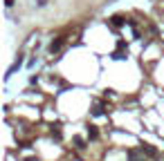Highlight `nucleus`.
<instances>
[{
	"mask_svg": "<svg viewBox=\"0 0 164 161\" xmlns=\"http://www.w3.org/2000/svg\"><path fill=\"white\" fill-rule=\"evenodd\" d=\"M72 141H74V148H77V150H83V148H86V141H83L81 136H74Z\"/></svg>",
	"mask_w": 164,
	"mask_h": 161,
	"instance_id": "20e7f679",
	"label": "nucleus"
},
{
	"mask_svg": "<svg viewBox=\"0 0 164 161\" xmlns=\"http://www.w3.org/2000/svg\"><path fill=\"white\" fill-rule=\"evenodd\" d=\"M61 45H63V38H59V40H54V43H52V45H50V51H52V54H54V51H59V49H61Z\"/></svg>",
	"mask_w": 164,
	"mask_h": 161,
	"instance_id": "7ed1b4c3",
	"label": "nucleus"
},
{
	"mask_svg": "<svg viewBox=\"0 0 164 161\" xmlns=\"http://www.w3.org/2000/svg\"><path fill=\"white\" fill-rule=\"evenodd\" d=\"M52 136H54V139H61V125L59 123L52 125Z\"/></svg>",
	"mask_w": 164,
	"mask_h": 161,
	"instance_id": "0eeeda50",
	"label": "nucleus"
},
{
	"mask_svg": "<svg viewBox=\"0 0 164 161\" xmlns=\"http://www.w3.org/2000/svg\"><path fill=\"white\" fill-rule=\"evenodd\" d=\"M128 159H131V161H142V159L137 157V152H135V150H128Z\"/></svg>",
	"mask_w": 164,
	"mask_h": 161,
	"instance_id": "6e6552de",
	"label": "nucleus"
},
{
	"mask_svg": "<svg viewBox=\"0 0 164 161\" xmlns=\"http://www.w3.org/2000/svg\"><path fill=\"white\" fill-rule=\"evenodd\" d=\"M142 152L149 154V157H157V150H155L153 146H142Z\"/></svg>",
	"mask_w": 164,
	"mask_h": 161,
	"instance_id": "f257e3e1",
	"label": "nucleus"
},
{
	"mask_svg": "<svg viewBox=\"0 0 164 161\" xmlns=\"http://www.w3.org/2000/svg\"><path fill=\"white\" fill-rule=\"evenodd\" d=\"M88 136H90V139H97V136H99V132H97L94 125H88Z\"/></svg>",
	"mask_w": 164,
	"mask_h": 161,
	"instance_id": "423d86ee",
	"label": "nucleus"
},
{
	"mask_svg": "<svg viewBox=\"0 0 164 161\" xmlns=\"http://www.w3.org/2000/svg\"><path fill=\"white\" fill-rule=\"evenodd\" d=\"M92 114L94 117H101V114H104V103H94L92 105Z\"/></svg>",
	"mask_w": 164,
	"mask_h": 161,
	"instance_id": "f03ea898",
	"label": "nucleus"
},
{
	"mask_svg": "<svg viewBox=\"0 0 164 161\" xmlns=\"http://www.w3.org/2000/svg\"><path fill=\"white\" fill-rule=\"evenodd\" d=\"M110 20H112V27H121V25H124V22H126V20H124V18H121V16H112V18H110Z\"/></svg>",
	"mask_w": 164,
	"mask_h": 161,
	"instance_id": "39448f33",
	"label": "nucleus"
}]
</instances>
